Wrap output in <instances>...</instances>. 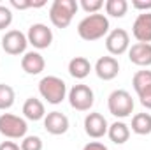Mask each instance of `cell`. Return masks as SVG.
<instances>
[{
    "label": "cell",
    "instance_id": "6da1fadb",
    "mask_svg": "<svg viewBox=\"0 0 151 150\" xmlns=\"http://www.w3.org/2000/svg\"><path fill=\"white\" fill-rule=\"evenodd\" d=\"M109 28H111L109 18L106 14L97 12V14H88L79 21L77 34L83 41L91 42V41H99V39L106 37L109 34Z\"/></svg>",
    "mask_w": 151,
    "mask_h": 150
},
{
    "label": "cell",
    "instance_id": "7a4b0ae2",
    "mask_svg": "<svg viewBox=\"0 0 151 150\" xmlns=\"http://www.w3.org/2000/svg\"><path fill=\"white\" fill-rule=\"evenodd\" d=\"M39 94L49 104H60L67 97V83L58 76H44L39 81Z\"/></svg>",
    "mask_w": 151,
    "mask_h": 150
},
{
    "label": "cell",
    "instance_id": "3957f363",
    "mask_svg": "<svg viewBox=\"0 0 151 150\" xmlns=\"http://www.w3.org/2000/svg\"><path fill=\"white\" fill-rule=\"evenodd\" d=\"M79 9L76 0H55L49 7V20L56 28H67Z\"/></svg>",
    "mask_w": 151,
    "mask_h": 150
},
{
    "label": "cell",
    "instance_id": "277c9868",
    "mask_svg": "<svg viewBox=\"0 0 151 150\" xmlns=\"http://www.w3.org/2000/svg\"><path fill=\"white\" fill-rule=\"evenodd\" d=\"M134 99L132 95L123 90V88H118V90H113L107 97V110L109 113L116 117V118H127L134 113Z\"/></svg>",
    "mask_w": 151,
    "mask_h": 150
},
{
    "label": "cell",
    "instance_id": "5b68a950",
    "mask_svg": "<svg viewBox=\"0 0 151 150\" xmlns=\"http://www.w3.org/2000/svg\"><path fill=\"white\" fill-rule=\"evenodd\" d=\"M28 124L23 117L12 115V113H2L0 115V134L7 140H23L27 136Z\"/></svg>",
    "mask_w": 151,
    "mask_h": 150
},
{
    "label": "cell",
    "instance_id": "8992f818",
    "mask_svg": "<svg viewBox=\"0 0 151 150\" xmlns=\"http://www.w3.org/2000/svg\"><path fill=\"white\" fill-rule=\"evenodd\" d=\"M69 104L74 108L76 111H90L93 103H95V94L88 85H74L69 90Z\"/></svg>",
    "mask_w": 151,
    "mask_h": 150
},
{
    "label": "cell",
    "instance_id": "52a82bcc",
    "mask_svg": "<svg viewBox=\"0 0 151 150\" xmlns=\"http://www.w3.org/2000/svg\"><path fill=\"white\" fill-rule=\"evenodd\" d=\"M106 48L111 57H119L123 53H128L130 48V34L125 28H114L109 30L106 36Z\"/></svg>",
    "mask_w": 151,
    "mask_h": 150
},
{
    "label": "cell",
    "instance_id": "ba28073f",
    "mask_svg": "<svg viewBox=\"0 0 151 150\" xmlns=\"http://www.w3.org/2000/svg\"><path fill=\"white\" fill-rule=\"evenodd\" d=\"M27 46H28V39H27V34H23L21 30H7L2 37V48L7 55H12V57L25 55Z\"/></svg>",
    "mask_w": 151,
    "mask_h": 150
},
{
    "label": "cell",
    "instance_id": "9c48e42d",
    "mask_svg": "<svg viewBox=\"0 0 151 150\" xmlns=\"http://www.w3.org/2000/svg\"><path fill=\"white\" fill-rule=\"evenodd\" d=\"M132 85L141 104L146 110H151V71H137L132 78Z\"/></svg>",
    "mask_w": 151,
    "mask_h": 150
},
{
    "label": "cell",
    "instance_id": "30bf717a",
    "mask_svg": "<svg viewBox=\"0 0 151 150\" xmlns=\"http://www.w3.org/2000/svg\"><path fill=\"white\" fill-rule=\"evenodd\" d=\"M27 39L35 50H46L53 42V30L44 23H34L27 32Z\"/></svg>",
    "mask_w": 151,
    "mask_h": 150
},
{
    "label": "cell",
    "instance_id": "8fae6325",
    "mask_svg": "<svg viewBox=\"0 0 151 150\" xmlns=\"http://www.w3.org/2000/svg\"><path fill=\"white\" fill-rule=\"evenodd\" d=\"M109 124L106 120V117L102 113H88L84 117V133L91 138V140H100L107 134Z\"/></svg>",
    "mask_w": 151,
    "mask_h": 150
},
{
    "label": "cell",
    "instance_id": "7c38bea8",
    "mask_svg": "<svg viewBox=\"0 0 151 150\" xmlns=\"http://www.w3.org/2000/svg\"><path fill=\"white\" fill-rule=\"evenodd\" d=\"M69 117L62 111H49L44 117V129L53 136H62L69 131Z\"/></svg>",
    "mask_w": 151,
    "mask_h": 150
},
{
    "label": "cell",
    "instance_id": "4fadbf2b",
    "mask_svg": "<svg viewBox=\"0 0 151 150\" xmlns=\"http://www.w3.org/2000/svg\"><path fill=\"white\" fill-rule=\"evenodd\" d=\"M95 74L99 76L100 79L104 81H111L116 76L119 74V62L116 57L111 55H106V57H100L97 62H95V67H93Z\"/></svg>",
    "mask_w": 151,
    "mask_h": 150
},
{
    "label": "cell",
    "instance_id": "5bb4252c",
    "mask_svg": "<svg viewBox=\"0 0 151 150\" xmlns=\"http://www.w3.org/2000/svg\"><path fill=\"white\" fill-rule=\"evenodd\" d=\"M132 36L137 42H148L151 44V12L137 14L134 25H132Z\"/></svg>",
    "mask_w": 151,
    "mask_h": 150
},
{
    "label": "cell",
    "instance_id": "9a60e30c",
    "mask_svg": "<svg viewBox=\"0 0 151 150\" xmlns=\"http://www.w3.org/2000/svg\"><path fill=\"white\" fill-rule=\"evenodd\" d=\"M128 60L134 66L139 67H150L151 66V44L148 42H135L128 48Z\"/></svg>",
    "mask_w": 151,
    "mask_h": 150
},
{
    "label": "cell",
    "instance_id": "2e32d148",
    "mask_svg": "<svg viewBox=\"0 0 151 150\" xmlns=\"http://www.w3.org/2000/svg\"><path fill=\"white\" fill-rule=\"evenodd\" d=\"M46 60L39 51H27L21 57V69L30 76H37L44 71Z\"/></svg>",
    "mask_w": 151,
    "mask_h": 150
},
{
    "label": "cell",
    "instance_id": "e0dca14e",
    "mask_svg": "<svg viewBox=\"0 0 151 150\" xmlns=\"http://www.w3.org/2000/svg\"><path fill=\"white\" fill-rule=\"evenodd\" d=\"M23 117L27 120H32V122H37V120H44L46 117V108H44V103L37 99V97H28L23 104Z\"/></svg>",
    "mask_w": 151,
    "mask_h": 150
},
{
    "label": "cell",
    "instance_id": "ac0fdd59",
    "mask_svg": "<svg viewBox=\"0 0 151 150\" xmlns=\"http://www.w3.org/2000/svg\"><path fill=\"white\" fill-rule=\"evenodd\" d=\"M107 136H109V140H111L113 143L123 145V143H127L128 138H130V125H127L123 120H116V122H113V124L109 125Z\"/></svg>",
    "mask_w": 151,
    "mask_h": 150
},
{
    "label": "cell",
    "instance_id": "d6986e66",
    "mask_svg": "<svg viewBox=\"0 0 151 150\" xmlns=\"http://www.w3.org/2000/svg\"><path fill=\"white\" fill-rule=\"evenodd\" d=\"M91 64L86 57H74L69 62V74L76 79H84L86 76L91 73Z\"/></svg>",
    "mask_w": 151,
    "mask_h": 150
},
{
    "label": "cell",
    "instance_id": "ffe728a7",
    "mask_svg": "<svg viewBox=\"0 0 151 150\" xmlns=\"http://www.w3.org/2000/svg\"><path fill=\"white\" fill-rule=\"evenodd\" d=\"M132 133L139 136L151 134V115L150 113H135L132 117Z\"/></svg>",
    "mask_w": 151,
    "mask_h": 150
},
{
    "label": "cell",
    "instance_id": "44dd1931",
    "mask_svg": "<svg viewBox=\"0 0 151 150\" xmlns=\"http://www.w3.org/2000/svg\"><path fill=\"white\" fill-rule=\"evenodd\" d=\"M106 12L113 18H123L128 11V2L127 0H107L104 4Z\"/></svg>",
    "mask_w": 151,
    "mask_h": 150
},
{
    "label": "cell",
    "instance_id": "7402d4cb",
    "mask_svg": "<svg viewBox=\"0 0 151 150\" xmlns=\"http://www.w3.org/2000/svg\"><path fill=\"white\" fill-rule=\"evenodd\" d=\"M14 99H16V92H14V88H12L11 85L0 83V110L5 111V110L12 108Z\"/></svg>",
    "mask_w": 151,
    "mask_h": 150
},
{
    "label": "cell",
    "instance_id": "603a6c76",
    "mask_svg": "<svg viewBox=\"0 0 151 150\" xmlns=\"http://www.w3.org/2000/svg\"><path fill=\"white\" fill-rule=\"evenodd\" d=\"M19 147H21V150H42L44 143H42L40 136L32 134V136H25L21 140V145Z\"/></svg>",
    "mask_w": 151,
    "mask_h": 150
},
{
    "label": "cell",
    "instance_id": "cb8c5ba5",
    "mask_svg": "<svg viewBox=\"0 0 151 150\" xmlns=\"http://www.w3.org/2000/svg\"><path fill=\"white\" fill-rule=\"evenodd\" d=\"M104 4L106 2H102V0H81L79 7L86 14H97V12H100V9L104 7Z\"/></svg>",
    "mask_w": 151,
    "mask_h": 150
},
{
    "label": "cell",
    "instance_id": "d4e9b609",
    "mask_svg": "<svg viewBox=\"0 0 151 150\" xmlns=\"http://www.w3.org/2000/svg\"><path fill=\"white\" fill-rule=\"evenodd\" d=\"M12 23V11L7 5H0V30L9 28Z\"/></svg>",
    "mask_w": 151,
    "mask_h": 150
},
{
    "label": "cell",
    "instance_id": "484cf974",
    "mask_svg": "<svg viewBox=\"0 0 151 150\" xmlns=\"http://www.w3.org/2000/svg\"><path fill=\"white\" fill-rule=\"evenodd\" d=\"M132 7L141 12H151V0H132Z\"/></svg>",
    "mask_w": 151,
    "mask_h": 150
},
{
    "label": "cell",
    "instance_id": "4316f807",
    "mask_svg": "<svg viewBox=\"0 0 151 150\" xmlns=\"http://www.w3.org/2000/svg\"><path fill=\"white\" fill-rule=\"evenodd\" d=\"M11 7L19 9V11L30 9V7H32V0H11Z\"/></svg>",
    "mask_w": 151,
    "mask_h": 150
},
{
    "label": "cell",
    "instance_id": "83f0119b",
    "mask_svg": "<svg viewBox=\"0 0 151 150\" xmlns=\"http://www.w3.org/2000/svg\"><path fill=\"white\" fill-rule=\"evenodd\" d=\"M83 150H109L104 143H100V141H90V143H86Z\"/></svg>",
    "mask_w": 151,
    "mask_h": 150
},
{
    "label": "cell",
    "instance_id": "f1b7e54d",
    "mask_svg": "<svg viewBox=\"0 0 151 150\" xmlns=\"http://www.w3.org/2000/svg\"><path fill=\"white\" fill-rule=\"evenodd\" d=\"M0 150H21V147L18 143H14V141H2Z\"/></svg>",
    "mask_w": 151,
    "mask_h": 150
}]
</instances>
